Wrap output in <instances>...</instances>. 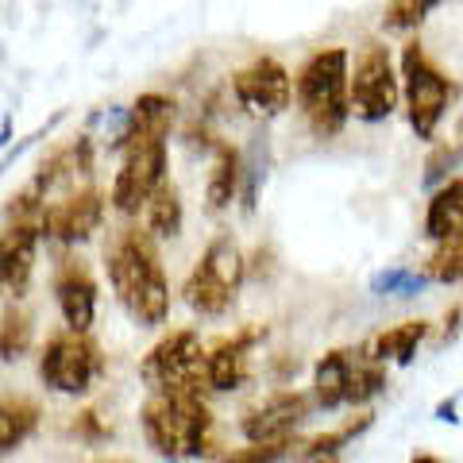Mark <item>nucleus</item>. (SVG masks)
Here are the masks:
<instances>
[{
    "instance_id": "nucleus-1",
    "label": "nucleus",
    "mask_w": 463,
    "mask_h": 463,
    "mask_svg": "<svg viewBox=\"0 0 463 463\" xmlns=\"http://www.w3.org/2000/svg\"><path fill=\"white\" fill-rule=\"evenodd\" d=\"M105 270L116 289V301L139 328H158L170 313V282L163 255L147 228L124 224L105 243Z\"/></svg>"
},
{
    "instance_id": "nucleus-2",
    "label": "nucleus",
    "mask_w": 463,
    "mask_h": 463,
    "mask_svg": "<svg viewBox=\"0 0 463 463\" xmlns=\"http://www.w3.org/2000/svg\"><path fill=\"white\" fill-rule=\"evenodd\" d=\"M139 429L155 456H163L170 463L201 459L209 452L213 413L201 394H178V390L147 394L139 410Z\"/></svg>"
},
{
    "instance_id": "nucleus-3",
    "label": "nucleus",
    "mask_w": 463,
    "mask_h": 463,
    "mask_svg": "<svg viewBox=\"0 0 463 463\" xmlns=\"http://www.w3.org/2000/svg\"><path fill=\"white\" fill-rule=\"evenodd\" d=\"M301 120L317 139H332L344 132L352 116V62L344 47H325L301 62L294 78Z\"/></svg>"
},
{
    "instance_id": "nucleus-4",
    "label": "nucleus",
    "mask_w": 463,
    "mask_h": 463,
    "mask_svg": "<svg viewBox=\"0 0 463 463\" xmlns=\"http://www.w3.org/2000/svg\"><path fill=\"white\" fill-rule=\"evenodd\" d=\"M139 379L151 394H209V347L194 328H178L163 336L139 364Z\"/></svg>"
},
{
    "instance_id": "nucleus-5",
    "label": "nucleus",
    "mask_w": 463,
    "mask_h": 463,
    "mask_svg": "<svg viewBox=\"0 0 463 463\" xmlns=\"http://www.w3.org/2000/svg\"><path fill=\"white\" fill-rule=\"evenodd\" d=\"M243 286V255L236 240L221 232L209 240V248L201 251L194 270L182 282V301L201 317H224L236 306V294Z\"/></svg>"
},
{
    "instance_id": "nucleus-6",
    "label": "nucleus",
    "mask_w": 463,
    "mask_h": 463,
    "mask_svg": "<svg viewBox=\"0 0 463 463\" xmlns=\"http://www.w3.org/2000/svg\"><path fill=\"white\" fill-rule=\"evenodd\" d=\"M386 386V367L374 364L364 347H336L325 352L313 367V398L321 410L364 405Z\"/></svg>"
},
{
    "instance_id": "nucleus-7",
    "label": "nucleus",
    "mask_w": 463,
    "mask_h": 463,
    "mask_svg": "<svg viewBox=\"0 0 463 463\" xmlns=\"http://www.w3.org/2000/svg\"><path fill=\"white\" fill-rule=\"evenodd\" d=\"M402 97L405 109H410V128L417 132V139L437 136L448 105L456 100V81L432 62L417 39L402 47Z\"/></svg>"
},
{
    "instance_id": "nucleus-8",
    "label": "nucleus",
    "mask_w": 463,
    "mask_h": 463,
    "mask_svg": "<svg viewBox=\"0 0 463 463\" xmlns=\"http://www.w3.org/2000/svg\"><path fill=\"white\" fill-rule=\"evenodd\" d=\"M105 374V355L93 336L81 332H54L39 352V379L43 386H51L54 394H90L97 379Z\"/></svg>"
},
{
    "instance_id": "nucleus-9",
    "label": "nucleus",
    "mask_w": 463,
    "mask_h": 463,
    "mask_svg": "<svg viewBox=\"0 0 463 463\" xmlns=\"http://www.w3.org/2000/svg\"><path fill=\"white\" fill-rule=\"evenodd\" d=\"M402 100V70L383 43H367L352 70V112L367 124L386 120Z\"/></svg>"
},
{
    "instance_id": "nucleus-10",
    "label": "nucleus",
    "mask_w": 463,
    "mask_h": 463,
    "mask_svg": "<svg viewBox=\"0 0 463 463\" xmlns=\"http://www.w3.org/2000/svg\"><path fill=\"white\" fill-rule=\"evenodd\" d=\"M166 182V139L132 143L120 158V170L112 178V209L120 216L147 213V201Z\"/></svg>"
},
{
    "instance_id": "nucleus-11",
    "label": "nucleus",
    "mask_w": 463,
    "mask_h": 463,
    "mask_svg": "<svg viewBox=\"0 0 463 463\" xmlns=\"http://www.w3.org/2000/svg\"><path fill=\"white\" fill-rule=\"evenodd\" d=\"M232 97L240 100V109H248L251 116H282L289 109V100H294V78H289V70L282 62H274V58H255L251 66H243L232 74Z\"/></svg>"
},
{
    "instance_id": "nucleus-12",
    "label": "nucleus",
    "mask_w": 463,
    "mask_h": 463,
    "mask_svg": "<svg viewBox=\"0 0 463 463\" xmlns=\"http://www.w3.org/2000/svg\"><path fill=\"white\" fill-rule=\"evenodd\" d=\"M309 398L298 390H274L263 402H255L240 417V432L248 444H294V432L306 425Z\"/></svg>"
},
{
    "instance_id": "nucleus-13",
    "label": "nucleus",
    "mask_w": 463,
    "mask_h": 463,
    "mask_svg": "<svg viewBox=\"0 0 463 463\" xmlns=\"http://www.w3.org/2000/svg\"><path fill=\"white\" fill-rule=\"evenodd\" d=\"M90 178H93V139L78 136V139L62 143V147H54L47 158H43L35 178L27 185L51 205V201H58V197H70V194L85 190V185H93Z\"/></svg>"
},
{
    "instance_id": "nucleus-14",
    "label": "nucleus",
    "mask_w": 463,
    "mask_h": 463,
    "mask_svg": "<svg viewBox=\"0 0 463 463\" xmlns=\"http://www.w3.org/2000/svg\"><path fill=\"white\" fill-rule=\"evenodd\" d=\"M54 301L70 332L90 336L97 321V279L81 255H62L54 267Z\"/></svg>"
},
{
    "instance_id": "nucleus-15",
    "label": "nucleus",
    "mask_w": 463,
    "mask_h": 463,
    "mask_svg": "<svg viewBox=\"0 0 463 463\" xmlns=\"http://www.w3.org/2000/svg\"><path fill=\"white\" fill-rule=\"evenodd\" d=\"M100 224H105V194L97 185H85L78 194L51 201L43 232L58 243H85L93 232H100Z\"/></svg>"
},
{
    "instance_id": "nucleus-16",
    "label": "nucleus",
    "mask_w": 463,
    "mask_h": 463,
    "mask_svg": "<svg viewBox=\"0 0 463 463\" xmlns=\"http://www.w3.org/2000/svg\"><path fill=\"white\" fill-rule=\"evenodd\" d=\"M174 100L166 93H143L136 97L132 109H124L116 116V132L109 139L112 151H128L132 143H143V139H166L170 136V124H174Z\"/></svg>"
},
{
    "instance_id": "nucleus-17",
    "label": "nucleus",
    "mask_w": 463,
    "mask_h": 463,
    "mask_svg": "<svg viewBox=\"0 0 463 463\" xmlns=\"http://www.w3.org/2000/svg\"><path fill=\"white\" fill-rule=\"evenodd\" d=\"M267 340V325H248L232 336H221L216 344H209V390H236L248 383V364L255 344Z\"/></svg>"
},
{
    "instance_id": "nucleus-18",
    "label": "nucleus",
    "mask_w": 463,
    "mask_h": 463,
    "mask_svg": "<svg viewBox=\"0 0 463 463\" xmlns=\"http://www.w3.org/2000/svg\"><path fill=\"white\" fill-rule=\"evenodd\" d=\"M39 236L43 228L35 224H8L5 240H0V279L12 298H24L35 274V255H39Z\"/></svg>"
},
{
    "instance_id": "nucleus-19",
    "label": "nucleus",
    "mask_w": 463,
    "mask_h": 463,
    "mask_svg": "<svg viewBox=\"0 0 463 463\" xmlns=\"http://www.w3.org/2000/svg\"><path fill=\"white\" fill-rule=\"evenodd\" d=\"M243 190V155L232 143H216L213 147V170L205 182V209L224 213Z\"/></svg>"
},
{
    "instance_id": "nucleus-20",
    "label": "nucleus",
    "mask_w": 463,
    "mask_h": 463,
    "mask_svg": "<svg viewBox=\"0 0 463 463\" xmlns=\"http://www.w3.org/2000/svg\"><path fill=\"white\" fill-rule=\"evenodd\" d=\"M425 336H429V321H405V325H398V328L374 332V336H367L359 347H364V352L374 359V364H383V367H386V364L410 367Z\"/></svg>"
},
{
    "instance_id": "nucleus-21",
    "label": "nucleus",
    "mask_w": 463,
    "mask_h": 463,
    "mask_svg": "<svg viewBox=\"0 0 463 463\" xmlns=\"http://www.w3.org/2000/svg\"><path fill=\"white\" fill-rule=\"evenodd\" d=\"M425 236L432 243H448V240H463V178H452L429 197L425 209Z\"/></svg>"
},
{
    "instance_id": "nucleus-22",
    "label": "nucleus",
    "mask_w": 463,
    "mask_h": 463,
    "mask_svg": "<svg viewBox=\"0 0 463 463\" xmlns=\"http://www.w3.org/2000/svg\"><path fill=\"white\" fill-rule=\"evenodd\" d=\"M39 402L27 398V394H5V402H0V452L12 456L16 448L32 437V432L39 429Z\"/></svg>"
},
{
    "instance_id": "nucleus-23",
    "label": "nucleus",
    "mask_w": 463,
    "mask_h": 463,
    "mask_svg": "<svg viewBox=\"0 0 463 463\" xmlns=\"http://www.w3.org/2000/svg\"><path fill=\"white\" fill-rule=\"evenodd\" d=\"M374 425V413L364 410L359 417H352V421H344L340 429H328V432H317V437L294 444V459L298 463H313V459H336L344 444H352L355 437H364V432Z\"/></svg>"
},
{
    "instance_id": "nucleus-24",
    "label": "nucleus",
    "mask_w": 463,
    "mask_h": 463,
    "mask_svg": "<svg viewBox=\"0 0 463 463\" xmlns=\"http://www.w3.org/2000/svg\"><path fill=\"white\" fill-rule=\"evenodd\" d=\"M182 194H178V185H174L170 178L158 185L155 197L147 201V213H143V228L151 232L155 240H174L182 232Z\"/></svg>"
},
{
    "instance_id": "nucleus-25",
    "label": "nucleus",
    "mask_w": 463,
    "mask_h": 463,
    "mask_svg": "<svg viewBox=\"0 0 463 463\" xmlns=\"http://www.w3.org/2000/svg\"><path fill=\"white\" fill-rule=\"evenodd\" d=\"M463 163V147L459 143H440V147H432L429 158H425V174H421V182H425V190H444L448 182H452V170Z\"/></svg>"
},
{
    "instance_id": "nucleus-26",
    "label": "nucleus",
    "mask_w": 463,
    "mask_h": 463,
    "mask_svg": "<svg viewBox=\"0 0 463 463\" xmlns=\"http://www.w3.org/2000/svg\"><path fill=\"white\" fill-rule=\"evenodd\" d=\"M27 347H32V317L24 309L8 306L5 309V328H0V352H5V364L20 359Z\"/></svg>"
},
{
    "instance_id": "nucleus-27",
    "label": "nucleus",
    "mask_w": 463,
    "mask_h": 463,
    "mask_svg": "<svg viewBox=\"0 0 463 463\" xmlns=\"http://www.w3.org/2000/svg\"><path fill=\"white\" fill-rule=\"evenodd\" d=\"M425 279L429 282H463V240L437 243V251H432L425 263Z\"/></svg>"
},
{
    "instance_id": "nucleus-28",
    "label": "nucleus",
    "mask_w": 463,
    "mask_h": 463,
    "mask_svg": "<svg viewBox=\"0 0 463 463\" xmlns=\"http://www.w3.org/2000/svg\"><path fill=\"white\" fill-rule=\"evenodd\" d=\"M425 286H429L425 274L405 270V267H386V270H379L371 279V294H379V298H386V294L410 298V294H417V289H425Z\"/></svg>"
},
{
    "instance_id": "nucleus-29",
    "label": "nucleus",
    "mask_w": 463,
    "mask_h": 463,
    "mask_svg": "<svg viewBox=\"0 0 463 463\" xmlns=\"http://www.w3.org/2000/svg\"><path fill=\"white\" fill-rule=\"evenodd\" d=\"M432 8H437V0H398V5H386L383 27L386 32H410V27L425 24V16Z\"/></svg>"
},
{
    "instance_id": "nucleus-30",
    "label": "nucleus",
    "mask_w": 463,
    "mask_h": 463,
    "mask_svg": "<svg viewBox=\"0 0 463 463\" xmlns=\"http://www.w3.org/2000/svg\"><path fill=\"white\" fill-rule=\"evenodd\" d=\"M294 456V444H248L240 452H228L224 463H282Z\"/></svg>"
},
{
    "instance_id": "nucleus-31",
    "label": "nucleus",
    "mask_w": 463,
    "mask_h": 463,
    "mask_svg": "<svg viewBox=\"0 0 463 463\" xmlns=\"http://www.w3.org/2000/svg\"><path fill=\"white\" fill-rule=\"evenodd\" d=\"M70 432H74L78 440H85V444H100V440H109V437H112V429L100 421V413H97V410H81V413H78V421L70 425Z\"/></svg>"
},
{
    "instance_id": "nucleus-32",
    "label": "nucleus",
    "mask_w": 463,
    "mask_h": 463,
    "mask_svg": "<svg viewBox=\"0 0 463 463\" xmlns=\"http://www.w3.org/2000/svg\"><path fill=\"white\" fill-rule=\"evenodd\" d=\"M463 328V306H452L444 313V332H440V344H452Z\"/></svg>"
},
{
    "instance_id": "nucleus-33",
    "label": "nucleus",
    "mask_w": 463,
    "mask_h": 463,
    "mask_svg": "<svg viewBox=\"0 0 463 463\" xmlns=\"http://www.w3.org/2000/svg\"><path fill=\"white\" fill-rule=\"evenodd\" d=\"M459 394H452V398H444L440 405H437V421H448V425H459Z\"/></svg>"
},
{
    "instance_id": "nucleus-34",
    "label": "nucleus",
    "mask_w": 463,
    "mask_h": 463,
    "mask_svg": "<svg viewBox=\"0 0 463 463\" xmlns=\"http://www.w3.org/2000/svg\"><path fill=\"white\" fill-rule=\"evenodd\" d=\"M410 463H444V459H440V456H432V452H417Z\"/></svg>"
},
{
    "instance_id": "nucleus-35",
    "label": "nucleus",
    "mask_w": 463,
    "mask_h": 463,
    "mask_svg": "<svg viewBox=\"0 0 463 463\" xmlns=\"http://www.w3.org/2000/svg\"><path fill=\"white\" fill-rule=\"evenodd\" d=\"M93 463H124V459H93Z\"/></svg>"
},
{
    "instance_id": "nucleus-36",
    "label": "nucleus",
    "mask_w": 463,
    "mask_h": 463,
    "mask_svg": "<svg viewBox=\"0 0 463 463\" xmlns=\"http://www.w3.org/2000/svg\"><path fill=\"white\" fill-rule=\"evenodd\" d=\"M313 463H336V459H313Z\"/></svg>"
}]
</instances>
